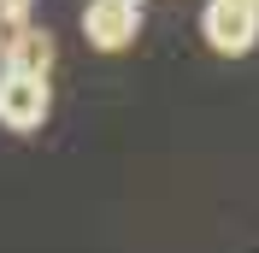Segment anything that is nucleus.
I'll list each match as a JSON object with an SVG mask.
<instances>
[{"instance_id": "7", "label": "nucleus", "mask_w": 259, "mask_h": 253, "mask_svg": "<svg viewBox=\"0 0 259 253\" xmlns=\"http://www.w3.org/2000/svg\"><path fill=\"white\" fill-rule=\"evenodd\" d=\"M247 6H259V0H247Z\"/></svg>"}, {"instance_id": "1", "label": "nucleus", "mask_w": 259, "mask_h": 253, "mask_svg": "<svg viewBox=\"0 0 259 253\" xmlns=\"http://www.w3.org/2000/svg\"><path fill=\"white\" fill-rule=\"evenodd\" d=\"M200 35H206L212 53L242 59V53L259 48V6H247V0H206V12H200Z\"/></svg>"}, {"instance_id": "6", "label": "nucleus", "mask_w": 259, "mask_h": 253, "mask_svg": "<svg viewBox=\"0 0 259 253\" xmlns=\"http://www.w3.org/2000/svg\"><path fill=\"white\" fill-rule=\"evenodd\" d=\"M124 6H142V0H124Z\"/></svg>"}, {"instance_id": "3", "label": "nucleus", "mask_w": 259, "mask_h": 253, "mask_svg": "<svg viewBox=\"0 0 259 253\" xmlns=\"http://www.w3.org/2000/svg\"><path fill=\"white\" fill-rule=\"evenodd\" d=\"M82 35H89V48H100V53H124L130 41L142 35V6L89 0V6H82Z\"/></svg>"}, {"instance_id": "4", "label": "nucleus", "mask_w": 259, "mask_h": 253, "mask_svg": "<svg viewBox=\"0 0 259 253\" xmlns=\"http://www.w3.org/2000/svg\"><path fill=\"white\" fill-rule=\"evenodd\" d=\"M59 48H53L48 30H35V24H12V30H0V71L6 77H48Z\"/></svg>"}, {"instance_id": "5", "label": "nucleus", "mask_w": 259, "mask_h": 253, "mask_svg": "<svg viewBox=\"0 0 259 253\" xmlns=\"http://www.w3.org/2000/svg\"><path fill=\"white\" fill-rule=\"evenodd\" d=\"M30 6L35 0H0V24L12 30V24H30Z\"/></svg>"}, {"instance_id": "2", "label": "nucleus", "mask_w": 259, "mask_h": 253, "mask_svg": "<svg viewBox=\"0 0 259 253\" xmlns=\"http://www.w3.org/2000/svg\"><path fill=\"white\" fill-rule=\"evenodd\" d=\"M48 112H53L48 77H6V71H0V124L6 130L30 136V130L48 124Z\"/></svg>"}]
</instances>
